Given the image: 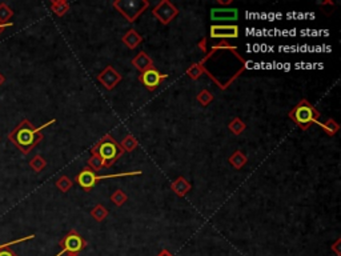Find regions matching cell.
<instances>
[{
    "mask_svg": "<svg viewBox=\"0 0 341 256\" xmlns=\"http://www.w3.org/2000/svg\"><path fill=\"white\" fill-rule=\"evenodd\" d=\"M56 119H51L47 123H44L40 127H35L28 119H23L16 126L8 135V139L23 155H28L38 144L44 139L43 131L44 128L50 127L55 124Z\"/></svg>",
    "mask_w": 341,
    "mask_h": 256,
    "instance_id": "1",
    "label": "cell"
},
{
    "mask_svg": "<svg viewBox=\"0 0 341 256\" xmlns=\"http://www.w3.org/2000/svg\"><path fill=\"white\" fill-rule=\"evenodd\" d=\"M290 119L298 126L302 131L310 130L314 124H318L320 122V112L316 110L314 104L308 102L306 99L300 100L296 106L288 114Z\"/></svg>",
    "mask_w": 341,
    "mask_h": 256,
    "instance_id": "2",
    "label": "cell"
},
{
    "mask_svg": "<svg viewBox=\"0 0 341 256\" xmlns=\"http://www.w3.org/2000/svg\"><path fill=\"white\" fill-rule=\"evenodd\" d=\"M91 150L95 151L100 156V159L103 160L104 167L106 168L112 167L124 154L120 143H118L114 139V136L110 135V134L104 135Z\"/></svg>",
    "mask_w": 341,
    "mask_h": 256,
    "instance_id": "3",
    "label": "cell"
},
{
    "mask_svg": "<svg viewBox=\"0 0 341 256\" xmlns=\"http://www.w3.org/2000/svg\"><path fill=\"white\" fill-rule=\"evenodd\" d=\"M142 171H127V172H120V174H112V175H96L95 171H92L91 168H83L82 171L76 176V183L79 184L80 187L83 188L86 192H90L92 188L95 187L96 184L99 183L100 180L103 179H114V178H124V176H136L142 175Z\"/></svg>",
    "mask_w": 341,
    "mask_h": 256,
    "instance_id": "4",
    "label": "cell"
},
{
    "mask_svg": "<svg viewBox=\"0 0 341 256\" xmlns=\"http://www.w3.org/2000/svg\"><path fill=\"white\" fill-rule=\"evenodd\" d=\"M116 11L124 16L130 23H135L140 16L150 8L148 0H115L112 3Z\"/></svg>",
    "mask_w": 341,
    "mask_h": 256,
    "instance_id": "5",
    "label": "cell"
},
{
    "mask_svg": "<svg viewBox=\"0 0 341 256\" xmlns=\"http://www.w3.org/2000/svg\"><path fill=\"white\" fill-rule=\"evenodd\" d=\"M59 246L62 247V251L56 254L55 256H63L64 254H79L87 247V242L76 230H71L63 239L60 240Z\"/></svg>",
    "mask_w": 341,
    "mask_h": 256,
    "instance_id": "6",
    "label": "cell"
},
{
    "mask_svg": "<svg viewBox=\"0 0 341 256\" xmlns=\"http://www.w3.org/2000/svg\"><path fill=\"white\" fill-rule=\"evenodd\" d=\"M152 15L155 16L160 23L167 26V24H170L178 15V10L170 0H162L160 3H158L154 7Z\"/></svg>",
    "mask_w": 341,
    "mask_h": 256,
    "instance_id": "7",
    "label": "cell"
},
{
    "mask_svg": "<svg viewBox=\"0 0 341 256\" xmlns=\"http://www.w3.org/2000/svg\"><path fill=\"white\" fill-rule=\"evenodd\" d=\"M167 78V74H160L155 67L151 68V70H147L146 72H142L139 75L140 83L143 84L150 92L155 91L156 88L159 87L160 84L163 83Z\"/></svg>",
    "mask_w": 341,
    "mask_h": 256,
    "instance_id": "8",
    "label": "cell"
},
{
    "mask_svg": "<svg viewBox=\"0 0 341 256\" xmlns=\"http://www.w3.org/2000/svg\"><path fill=\"white\" fill-rule=\"evenodd\" d=\"M210 35L212 39H238L240 32H238V26L236 24H214L210 26Z\"/></svg>",
    "mask_w": 341,
    "mask_h": 256,
    "instance_id": "9",
    "label": "cell"
},
{
    "mask_svg": "<svg viewBox=\"0 0 341 256\" xmlns=\"http://www.w3.org/2000/svg\"><path fill=\"white\" fill-rule=\"evenodd\" d=\"M123 76L120 75V72H118L112 66H107L103 71L98 75V82L103 86L107 91H112L118 84L122 82Z\"/></svg>",
    "mask_w": 341,
    "mask_h": 256,
    "instance_id": "10",
    "label": "cell"
},
{
    "mask_svg": "<svg viewBox=\"0 0 341 256\" xmlns=\"http://www.w3.org/2000/svg\"><path fill=\"white\" fill-rule=\"evenodd\" d=\"M212 22H236L238 19V8H212L210 10Z\"/></svg>",
    "mask_w": 341,
    "mask_h": 256,
    "instance_id": "11",
    "label": "cell"
},
{
    "mask_svg": "<svg viewBox=\"0 0 341 256\" xmlns=\"http://www.w3.org/2000/svg\"><path fill=\"white\" fill-rule=\"evenodd\" d=\"M131 64L140 72V74L155 67V66H154V60H152L144 51L139 52V54L131 60Z\"/></svg>",
    "mask_w": 341,
    "mask_h": 256,
    "instance_id": "12",
    "label": "cell"
},
{
    "mask_svg": "<svg viewBox=\"0 0 341 256\" xmlns=\"http://www.w3.org/2000/svg\"><path fill=\"white\" fill-rule=\"evenodd\" d=\"M122 42H123L124 46H126L128 50H135L138 46H140V44L143 43V36L140 35L135 28H131V30H128V31L124 34L123 38H122Z\"/></svg>",
    "mask_w": 341,
    "mask_h": 256,
    "instance_id": "13",
    "label": "cell"
},
{
    "mask_svg": "<svg viewBox=\"0 0 341 256\" xmlns=\"http://www.w3.org/2000/svg\"><path fill=\"white\" fill-rule=\"evenodd\" d=\"M170 190H172L176 195L182 198V196H186V194L192 190V184H190L184 176H178V179L174 180V182L170 183Z\"/></svg>",
    "mask_w": 341,
    "mask_h": 256,
    "instance_id": "14",
    "label": "cell"
},
{
    "mask_svg": "<svg viewBox=\"0 0 341 256\" xmlns=\"http://www.w3.org/2000/svg\"><path fill=\"white\" fill-rule=\"evenodd\" d=\"M228 162H230V164L234 168V170H242V168L248 163V158H246L240 150H238V151H234V154L230 156Z\"/></svg>",
    "mask_w": 341,
    "mask_h": 256,
    "instance_id": "15",
    "label": "cell"
},
{
    "mask_svg": "<svg viewBox=\"0 0 341 256\" xmlns=\"http://www.w3.org/2000/svg\"><path fill=\"white\" fill-rule=\"evenodd\" d=\"M51 11L55 14L56 16H64L70 11V3L66 0H52L51 2Z\"/></svg>",
    "mask_w": 341,
    "mask_h": 256,
    "instance_id": "16",
    "label": "cell"
},
{
    "mask_svg": "<svg viewBox=\"0 0 341 256\" xmlns=\"http://www.w3.org/2000/svg\"><path fill=\"white\" fill-rule=\"evenodd\" d=\"M120 146H122L124 152H132L139 147V142H138V139H136L135 136L131 135V134H128V135L122 140Z\"/></svg>",
    "mask_w": 341,
    "mask_h": 256,
    "instance_id": "17",
    "label": "cell"
},
{
    "mask_svg": "<svg viewBox=\"0 0 341 256\" xmlns=\"http://www.w3.org/2000/svg\"><path fill=\"white\" fill-rule=\"evenodd\" d=\"M318 126L324 130V132H326V135L330 136H334L336 134H338V131L340 130V126H338V123H336L334 119H326L324 123H322V122H318Z\"/></svg>",
    "mask_w": 341,
    "mask_h": 256,
    "instance_id": "18",
    "label": "cell"
},
{
    "mask_svg": "<svg viewBox=\"0 0 341 256\" xmlns=\"http://www.w3.org/2000/svg\"><path fill=\"white\" fill-rule=\"evenodd\" d=\"M228 128H230V131L232 132V134H234V135H242V132L246 131V124L244 123L240 118H234V119H232L230 122Z\"/></svg>",
    "mask_w": 341,
    "mask_h": 256,
    "instance_id": "19",
    "label": "cell"
},
{
    "mask_svg": "<svg viewBox=\"0 0 341 256\" xmlns=\"http://www.w3.org/2000/svg\"><path fill=\"white\" fill-rule=\"evenodd\" d=\"M30 167H31L34 171L39 174V172H42L44 168L47 167V160L44 159L42 155H35L31 160H30Z\"/></svg>",
    "mask_w": 341,
    "mask_h": 256,
    "instance_id": "20",
    "label": "cell"
},
{
    "mask_svg": "<svg viewBox=\"0 0 341 256\" xmlns=\"http://www.w3.org/2000/svg\"><path fill=\"white\" fill-rule=\"evenodd\" d=\"M202 63H196V64H192L188 70H186V75L190 76V79L192 80H198L200 76L206 72V68H204V66H202Z\"/></svg>",
    "mask_w": 341,
    "mask_h": 256,
    "instance_id": "21",
    "label": "cell"
},
{
    "mask_svg": "<svg viewBox=\"0 0 341 256\" xmlns=\"http://www.w3.org/2000/svg\"><path fill=\"white\" fill-rule=\"evenodd\" d=\"M91 216H92V219L100 223V222H103V220L108 216V210L104 207L103 204H98L96 207L92 208Z\"/></svg>",
    "mask_w": 341,
    "mask_h": 256,
    "instance_id": "22",
    "label": "cell"
},
{
    "mask_svg": "<svg viewBox=\"0 0 341 256\" xmlns=\"http://www.w3.org/2000/svg\"><path fill=\"white\" fill-rule=\"evenodd\" d=\"M90 151H91V158L88 160V168H91L92 171H100L102 168H104L103 160L100 159V156L95 151H92V150Z\"/></svg>",
    "mask_w": 341,
    "mask_h": 256,
    "instance_id": "23",
    "label": "cell"
},
{
    "mask_svg": "<svg viewBox=\"0 0 341 256\" xmlns=\"http://www.w3.org/2000/svg\"><path fill=\"white\" fill-rule=\"evenodd\" d=\"M55 184L60 192H64V194H66V192H68L70 190H71L72 186H74V182H72L68 176L63 175V176H60L59 179L56 180Z\"/></svg>",
    "mask_w": 341,
    "mask_h": 256,
    "instance_id": "24",
    "label": "cell"
},
{
    "mask_svg": "<svg viewBox=\"0 0 341 256\" xmlns=\"http://www.w3.org/2000/svg\"><path fill=\"white\" fill-rule=\"evenodd\" d=\"M14 16V11L6 3H0V24H7L8 20Z\"/></svg>",
    "mask_w": 341,
    "mask_h": 256,
    "instance_id": "25",
    "label": "cell"
},
{
    "mask_svg": "<svg viewBox=\"0 0 341 256\" xmlns=\"http://www.w3.org/2000/svg\"><path fill=\"white\" fill-rule=\"evenodd\" d=\"M128 200V196L126 195V192L123 190H116L111 195V202L115 204L116 207H122L126 202Z\"/></svg>",
    "mask_w": 341,
    "mask_h": 256,
    "instance_id": "26",
    "label": "cell"
},
{
    "mask_svg": "<svg viewBox=\"0 0 341 256\" xmlns=\"http://www.w3.org/2000/svg\"><path fill=\"white\" fill-rule=\"evenodd\" d=\"M198 102L200 106L206 107V106H210V104L214 102V95H212L208 90H202V91L198 92Z\"/></svg>",
    "mask_w": 341,
    "mask_h": 256,
    "instance_id": "27",
    "label": "cell"
},
{
    "mask_svg": "<svg viewBox=\"0 0 341 256\" xmlns=\"http://www.w3.org/2000/svg\"><path fill=\"white\" fill-rule=\"evenodd\" d=\"M0 256H19L11 247H3V244H0Z\"/></svg>",
    "mask_w": 341,
    "mask_h": 256,
    "instance_id": "28",
    "label": "cell"
},
{
    "mask_svg": "<svg viewBox=\"0 0 341 256\" xmlns=\"http://www.w3.org/2000/svg\"><path fill=\"white\" fill-rule=\"evenodd\" d=\"M340 244H341V239H338V240H336V243H334V246H332V247H330V250H332V251H334V254H336V255H338V256H340V255H341Z\"/></svg>",
    "mask_w": 341,
    "mask_h": 256,
    "instance_id": "29",
    "label": "cell"
},
{
    "mask_svg": "<svg viewBox=\"0 0 341 256\" xmlns=\"http://www.w3.org/2000/svg\"><path fill=\"white\" fill-rule=\"evenodd\" d=\"M158 256H174V255L170 254V250H167V248H163V250L159 252V255Z\"/></svg>",
    "mask_w": 341,
    "mask_h": 256,
    "instance_id": "30",
    "label": "cell"
},
{
    "mask_svg": "<svg viewBox=\"0 0 341 256\" xmlns=\"http://www.w3.org/2000/svg\"><path fill=\"white\" fill-rule=\"evenodd\" d=\"M12 26H14V23H11V22H8L7 24H0V34H2V32H3L6 28L12 27Z\"/></svg>",
    "mask_w": 341,
    "mask_h": 256,
    "instance_id": "31",
    "label": "cell"
},
{
    "mask_svg": "<svg viewBox=\"0 0 341 256\" xmlns=\"http://www.w3.org/2000/svg\"><path fill=\"white\" fill-rule=\"evenodd\" d=\"M206 39H202L200 43H198V47H200V50H202V51L206 52Z\"/></svg>",
    "mask_w": 341,
    "mask_h": 256,
    "instance_id": "32",
    "label": "cell"
},
{
    "mask_svg": "<svg viewBox=\"0 0 341 256\" xmlns=\"http://www.w3.org/2000/svg\"><path fill=\"white\" fill-rule=\"evenodd\" d=\"M4 82H6V78H4L3 74H2V72H0V86H2V84H3Z\"/></svg>",
    "mask_w": 341,
    "mask_h": 256,
    "instance_id": "33",
    "label": "cell"
},
{
    "mask_svg": "<svg viewBox=\"0 0 341 256\" xmlns=\"http://www.w3.org/2000/svg\"><path fill=\"white\" fill-rule=\"evenodd\" d=\"M66 256H79V254H66Z\"/></svg>",
    "mask_w": 341,
    "mask_h": 256,
    "instance_id": "34",
    "label": "cell"
},
{
    "mask_svg": "<svg viewBox=\"0 0 341 256\" xmlns=\"http://www.w3.org/2000/svg\"><path fill=\"white\" fill-rule=\"evenodd\" d=\"M0 140H2V139H0Z\"/></svg>",
    "mask_w": 341,
    "mask_h": 256,
    "instance_id": "35",
    "label": "cell"
}]
</instances>
